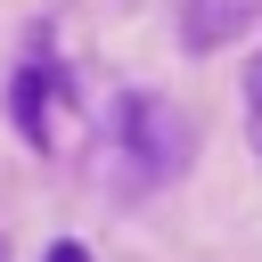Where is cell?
Instances as JSON below:
<instances>
[{
	"label": "cell",
	"mask_w": 262,
	"mask_h": 262,
	"mask_svg": "<svg viewBox=\"0 0 262 262\" xmlns=\"http://www.w3.org/2000/svg\"><path fill=\"white\" fill-rule=\"evenodd\" d=\"M115 139H123V156L139 164V180H172L180 164H188V115L172 106V98H123L115 106Z\"/></svg>",
	"instance_id": "cell-1"
},
{
	"label": "cell",
	"mask_w": 262,
	"mask_h": 262,
	"mask_svg": "<svg viewBox=\"0 0 262 262\" xmlns=\"http://www.w3.org/2000/svg\"><path fill=\"white\" fill-rule=\"evenodd\" d=\"M172 25H180V49H229L246 25H262V0H172Z\"/></svg>",
	"instance_id": "cell-2"
},
{
	"label": "cell",
	"mask_w": 262,
	"mask_h": 262,
	"mask_svg": "<svg viewBox=\"0 0 262 262\" xmlns=\"http://www.w3.org/2000/svg\"><path fill=\"white\" fill-rule=\"evenodd\" d=\"M57 98H66L57 66H25V74H16V90H8V115H16V131H25L33 147L49 139V123H57Z\"/></svg>",
	"instance_id": "cell-3"
},
{
	"label": "cell",
	"mask_w": 262,
	"mask_h": 262,
	"mask_svg": "<svg viewBox=\"0 0 262 262\" xmlns=\"http://www.w3.org/2000/svg\"><path fill=\"white\" fill-rule=\"evenodd\" d=\"M246 139H254V156H262V49H254V66H246Z\"/></svg>",
	"instance_id": "cell-4"
},
{
	"label": "cell",
	"mask_w": 262,
	"mask_h": 262,
	"mask_svg": "<svg viewBox=\"0 0 262 262\" xmlns=\"http://www.w3.org/2000/svg\"><path fill=\"white\" fill-rule=\"evenodd\" d=\"M41 262H90V254H82V246H74V237H57V246H49V254H41Z\"/></svg>",
	"instance_id": "cell-5"
},
{
	"label": "cell",
	"mask_w": 262,
	"mask_h": 262,
	"mask_svg": "<svg viewBox=\"0 0 262 262\" xmlns=\"http://www.w3.org/2000/svg\"><path fill=\"white\" fill-rule=\"evenodd\" d=\"M0 262H8V254H0Z\"/></svg>",
	"instance_id": "cell-6"
}]
</instances>
